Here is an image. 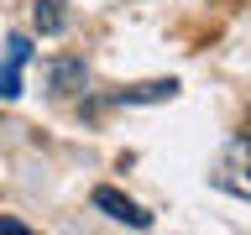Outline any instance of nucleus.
<instances>
[{
  "label": "nucleus",
  "mask_w": 251,
  "mask_h": 235,
  "mask_svg": "<svg viewBox=\"0 0 251 235\" xmlns=\"http://www.w3.org/2000/svg\"><path fill=\"white\" fill-rule=\"evenodd\" d=\"M94 209H105L110 219H121V225H136V230H147V225H152V214H147L141 204H131L126 193H115V188H94Z\"/></svg>",
  "instance_id": "obj_3"
},
{
  "label": "nucleus",
  "mask_w": 251,
  "mask_h": 235,
  "mask_svg": "<svg viewBox=\"0 0 251 235\" xmlns=\"http://www.w3.org/2000/svg\"><path fill=\"white\" fill-rule=\"evenodd\" d=\"M78 78H84V68H78V63H58V68H52V89H58V94H74Z\"/></svg>",
  "instance_id": "obj_6"
},
{
  "label": "nucleus",
  "mask_w": 251,
  "mask_h": 235,
  "mask_svg": "<svg viewBox=\"0 0 251 235\" xmlns=\"http://www.w3.org/2000/svg\"><path fill=\"white\" fill-rule=\"evenodd\" d=\"M0 230H5V235H26V225H21V219H11V214H0Z\"/></svg>",
  "instance_id": "obj_7"
},
{
  "label": "nucleus",
  "mask_w": 251,
  "mask_h": 235,
  "mask_svg": "<svg viewBox=\"0 0 251 235\" xmlns=\"http://www.w3.org/2000/svg\"><path fill=\"white\" fill-rule=\"evenodd\" d=\"M209 178H215V188H225L235 199H251V136H235L230 146L220 152Z\"/></svg>",
  "instance_id": "obj_1"
},
{
  "label": "nucleus",
  "mask_w": 251,
  "mask_h": 235,
  "mask_svg": "<svg viewBox=\"0 0 251 235\" xmlns=\"http://www.w3.org/2000/svg\"><path fill=\"white\" fill-rule=\"evenodd\" d=\"M246 136H251V115H246Z\"/></svg>",
  "instance_id": "obj_8"
},
{
  "label": "nucleus",
  "mask_w": 251,
  "mask_h": 235,
  "mask_svg": "<svg viewBox=\"0 0 251 235\" xmlns=\"http://www.w3.org/2000/svg\"><path fill=\"white\" fill-rule=\"evenodd\" d=\"M173 94H178V84H136V89H126L121 94V105H147V99H173Z\"/></svg>",
  "instance_id": "obj_5"
},
{
  "label": "nucleus",
  "mask_w": 251,
  "mask_h": 235,
  "mask_svg": "<svg viewBox=\"0 0 251 235\" xmlns=\"http://www.w3.org/2000/svg\"><path fill=\"white\" fill-rule=\"evenodd\" d=\"M31 63V42L26 37H11L5 42V63H0V99H16L21 94V68Z\"/></svg>",
  "instance_id": "obj_2"
},
{
  "label": "nucleus",
  "mask_w": 251,
  "mask_h": 235,
  "mask_svg": "<svg viewBox=\"0 0 251 235\" xmlns=\"http://www.w3.org/2000/svg\"><path fill=\"white\" fill-rule=\"evenodd\" d=\"M31 21H37L42 37H58V31L68 26V11H63V0H37V5H31Z\"/></svg>",
  "instance_id": "obj_4"
}]
</instances>
